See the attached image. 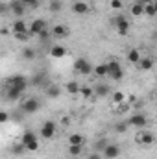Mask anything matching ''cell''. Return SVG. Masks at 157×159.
Segmentation results:
<instances>
[{
  "instance_id": "4dcf8cb0",
  "label": "cell",
  "mask_w": 157,
  "mask_h": 159,
  "mask_svg": "<svg viewBox=\"0 0 157 159\" xmlns=\"http://www.w3.org/2000/svg\"><path fill=\"white\" fill-rule=\"evenodd\" d=\"M124 100H126V96H124L122 91H115V93H113V104H115V106L120 104V102H124Z\"/></svg>"
},
{
  "instance_id": "1f68e13d",
  "label": "cell",
  "mask_w": 157,
  "mask_h": 159,
  "mask_svg": "<svg viewBox=\"0 0 157 159\" xmlns=\"http://www.w3.org/2000/svg\"><path fill=\"white\" fill-rule=\"evenodd\" d=\"M24 150H26V152H37V150H39V139L34 141V143H30V144H26Z\"/></svg>"
},
{
  "instance_id": "f35d334b",
  "label": "cell",
  "mask_w": 157,
  "mask_h": 159,
  "mask_svg": "<svg viewBox=\"0 0 157 159\" xmlns=\"http://www.w3.org/2000/svg\"><path fill=\"white\" fill-rule=\"evenodd\" d=\"M7 120H9V115L6 111H0V124H6Z\"/></svg>"
},
{
  "instance_id": "74e56055",
  "label": "cell",
  "mask_w": 157,
  "mask_h": 159,
  "mask_svg": "<svg viewBox=\"0 0 157 159\" xmlns=\"http://www.w3.org/2000/svg\"><path fill=\"white\" fill-rule=\"evenodd\" d=\"M48 37H50V32H48L46 28H44L43 32H39V39H41V41H46Z\"/></svg>"
},
{
  "instance_id": "f1b7e54d",
  "label": "cell",
  "mask_w": 157,
  "mask_h": 159,
  "mask_svg": "<svg viewBox=\"0 0 157 159\" xmlns=\"http://www.w3.org/2000/svg\"><path fill=\"white\" fill-rule=\"evenodd\" d=\"M79 94H83V98H91L94 93H92V87H89V85H79Z\"/></svg>"
},
{
  "instance_id": "ba28073f",
  "label": "cell",
  "mask_w": 157,
  "mask_h": 159,
  "mask_svg": "<svg viewBox=\"0 0 157 159\" xmlns=\"http://www.w3.org/2000/svg\"><path fill=\"white\" fill-rule=\"evenodd\" d=\"M126 124H128V126H133V128H144V126L148 124V119H146L142 113H139V115L129 117V119L126 120Z\"/></svg>"
},
{
  "instance_id": "d590c367",
  "label": "cell",
  "mask_w": 157,
  "mask_h": 159,
  "mask_svg": "<svg viewBox=\"0 0 157 159\" xmlns=\"http://www.w3.org/2000/svg\"><path fill=\"white\" fill-rule=\"evenodd\" d=\"M11 152H13V154H15V156H20V154H24V152H26V150H24V146H22V144H20V143H19V144H15V146H13V148H11Z\"/></svg>"
},
{
  "instance_id": "7dc6e473",
  "label": "cell",
  "mask_w": 157,
  "mask_h": 159,
  "mask_svg": "<svg viewBox=\"0 0 157 159\" xmlns=\"http://www.w3.org/2000/svg\"><path fill=\"white\" fill-rule=\"evenodd\" d=\"M150 2H154V0H139V4H142V6L144 4H150Z\"/></svg>"
},
{
  "instance_id": "7bdbcfd3",
  "label": "cell",
  "mask_w": 157,
  "mask_h": 159,
  "mask_svg": "<svg viewBox=\"0 0 157 159\" xmlns=\"http://www.w3.org/2000/svg\"><path fill=\"white\" fill-rule=\"evenodd\" d=\"M61 124L63 126H69L70 124V117H61Z\"/></svg>"
},
{
  "instance_id": "7402d4cb",
  "label": "cell",
  "mask_w": 157,
  "mask_h": 159,
  "mask_svg": "<svg viewBox=\"0 0 157 159\" xmlns=\"http://www.w3.org/2000/svg\"><path fill=\"white\" fill-rule=\"evenodd\" d=\"M139 59H141V52H139L137 48H131V50L128 52V61L137 65V63H139Z\"/></svg>"
},
{
  "instance_id": "6da1fadb",
  "label": "cell",
  "mask_w": 157,
  "mask_h": 159,
  "mask_svg": "<svg viewBox=\"0 0 157 159\" xmlns=\"http://www.w3.org/2000/svg\"><path fill=\"white\" fill-rule=\"evenodd\" d=\"M6 87H11V89H17L20 93H24L26 87H28V81L22 74H15V76H9L6 80Z\"/></svg>"
},
{
  "instance_id": "5bb4252c",
  "label": "cell",
  "mask_w": 157,
  "mask_h": 159,
  "mask_svg": "<svg viewBox=\"0 0 157 159\" xmlns=\"http://www.w3.org/2000/svg\"><path fill=\"white\" fill-rule=\"evenodd\" d=\"M92 93L96 94V96H100V98H104V96H107L109 93H111V89H109V85H105V83H98L94 89H92Z\"/></svg>"
},
{
  "instance_id": "60d3db41",
  "label": "cell",
  "mask_w": 157,
  "mask_h": 159,
  "mask_svg": "<svg viewBox=\"0 0 157 159\" xmlns=\"http://www.w3.org/2000/svg\"><path fill=\"white\" fill-rule=\"evenodd\" d=\"M111 6H113L115 9H120V7H122V0H111Z\"/></svg>"
},
{
  "instance_id": "f6af8a7d",
  "label": "cell",
  "mask_w": 157,
  "mask_h": 159,
  "mask_svg": "<svg viewBox=\"0 0 157 159\" xmlns=\"http://www.w3.org/2000/svg\"><path fill=\"white\" fill-rule=\"evenodd\" d=\"M89 159H102V156L96 152V154H91V156H89Z\"/></svg>"
},
{
  "instance_id": "cb8c5ba5",
  "label": "cell",
  "mask_w": 157,
  "mask_h": 159,
  "mask_svg": "<svg viewBox=\"0 0 157 159\" xmlns=\"http://www.w3.org/2000/svg\"><path fill=\"white\" fill-rule=\"evenodd\" d=\"M46 94H48L50 98H59V94H61L59 85H50V87L46 89Z\"/></svg>"
},
{
  "instance_id": "ee69618b",
  "label": "cell",
  "mask_w": 157,
  "mask_h": 159,
  "mask_svg": "<svg viewBox=\"0 0 157 159\" xmlns=\"http://www.w3.org/2000/svg\"><path fill=\"white\" fill-rule=\"evenodd\" d=\"M126 102H129V104H131V107H133V104L137 102V96H135V94H129V100H126Z\"/></svg>"
},
{
  "instance_id": "bcb514c9",
  "label": "cell",
  "mask_w": 157,
  "mask_h": 159,
  "mask_svg": "<svg viewBox=\"0 0 157 159\" xmlns=\"http://www.w3.org/2000/svg\"><path fill=\"white\" fill-rule=\"evenodd\" d=\"M41 81H43V76H35V78H34V83H35V85L41 83Z\"/></svg>"
},
{
  "instance_id": "9c48e42d",
  "label": "cell",
  "mask_w": 157,
  "mask_h": 159,
  "mask_svg": "<svg viewBox=\"0 0 157 159\" xmlns=\"http://www.w3.org/2000/svg\"><path fill=\"white\" fill-rule=\"evenodd\" d=\"M44 28H46V20L35 19V20H32V24H30V28H28V34H30V35H39V32H43Z\"/></svg>"
},
{
  "instance_id": "ac0fdd59",
  "label": "cell",
  "mask_w": 157,
  "mask_h": 159,
  "mask_svg": "<svg viewBox=\"0 0 157 159\" xmlns=\"http://www.w3.org/2000/svg\"><path fill=\"white\" fill-rule=\"evenodd\" d=\"M65 54H67V50H65L61 44H54V46L50 48V56H52V57H63Z\"/></svg>"
},
{
  "instance_id": "44dd1931",
  "label": "cell",
  "mask_w": 157,
  "mask_h": 159,
  "mask_svg": "<svg viewBox=\"0 0 157 159\" xmlns=\"http://www.w3.org/2000/svg\"><path fill=\"white\" fill-rule=\"evenodd\" d=\"M129 13H131V17H142V15H144V9H142V4H139V2H135V4L131 6V9H129Z\"/></svg>"
},
{
  "instance_id": "8d00e7d4",
  "label": "cell",
  "mask_w": 157,
  "mask_h": 159,
  "mask_svg": "<svg viewBox=\"0 0 157 159\" xmlns=\"http://www.w3.org/2000/svg\"><path fill=\"white\" fill-rule=\"evenodd\" d=\"M13 35H15V39H17V41H28L30 37H32L28 32H26V34H13Z\"/></svg>"
},
{
  "instance_id": "836d02e7",
  "label": "cell",
  "mask_w": 157,
  "mask_h": 159,
  "mask_svg": "<svg viewBox=\"0 0 157 159\" xmlns=\"http://www.w3.org/2000/svg\"><path fill=\"white\" fill-rule=\"evenodd\" d=\"M105 146H107V141H105V139H98V141H96V150H98V154H102Z\"/></svg>"
},
{
  "instance_id": "d6a6232c",
  "label": "cell",
  "mask_w": 157,
  "mask_h": 159,
  "mask_svg": "<svg viewBox=\"0 0 157 159\" xmlns=\"http://www.w3.org/2000/svg\"><path fill=\"white\" fill-rule=\"evenodd\" d=\"M61 7H63L61 0H52L50 2V11H61Z\"/></svg>"
},
{
  "instance_id": "8992f818",
  "label": "cell",
  "mask_w": 157,
  "mask_h": 159,
  "mask_svg": "<svg viewBox=\"0 0 157 159\" xmlns=\"http://www.w3.org/2000/svg\"><path fill=\"white\" fill-rule=\"evenodd\" d=\"M135 141H137L139 144L150 146V144H154V143H155V135H154L152 131H139V133H137V137H135Z\"/></svg>"
},
{
  "instance_id": "4316f807",
  "label": "cell",
  "mask_w": 157,
  "mask_h": 159,
  "mask_svg": "<svg viewBox=\"0 0 157 159\" xmlns=\"http://www.w3.org/2000/svg\"><path fill=\"white\" fill-rule=\"evenodd\" d=\"M22 57H24V59H28V61H32V59L35 57V50H34L32 46H26V48H22Z\"/></svg>"
},
{
  "instance_id": "277c9868",
  "label": "cell",
  "mask_w": 157,
  "mask_h": 159,
  "mask_svg": "<svg viewBox=\"0 0 157 159\" xmlns=\"http://www.w3.org/2000/svg\"><path fill=\"white\" fill-rule=\"evenodd\" d=\"M113 26L117 28L118 35H128V32H129V20L124 15H118L113 19Z\"/></svg>"
},
{
  "instance_id": "2e32d148",
  "label": "cell",
  "mask_w": 157,
  "mask_h": 159,
  "mask_svg": "<svg viewBox=\"0 0 157 159\" xmlns=\"http://www.w3.org/2000/svg\"><path fill=\"white\" fill-rule=\"evenodd\" d=\"M34 141H37V135L34 133V131H24L22 133V137H20V144L22 146H26V144H30V143H34Z\"/></svg>"
},
{
  "instance_id": "ffe728a7",
  "label": "cell",
  "mask_w": 157,
  "mask_h": 159,
  "mask_svg": "<svg viewBox=\"0 0 157 159\" xmlns=\"http://www.w3.org/2000/svg\"><path fill=\"white\" fill-rule=\"evenodd\" d=\"M20 94H22V93H20V91H17V89H11V87H7V89H6V98H7V100H11V102L19 100V98H20Z\"/></svg>"
},
{
  "instance_id": "3957f363",
  "label": "cell",
  "mask_w": 157,
  "mask_h": 159,
  "mask_svg": "<svg viewBox=\"0 0 157 159\" xmlns=\"http://www.w3.org/2000/svg\"><path fill=\"white\" fill-rule=\"evenodd\" d=\"M20 109H22V113H26V115H34V113H37L41 109V102L37 98H26L24 102H22V106H20Z\"/></svg>"
},
{
  "instance_id": "f546056e",
  "label": "cell",
  "mask_w": 157,
  "mask_h": 159,
  "mask_svg": "<svg viewBox=\"0 0 157 159\" xmlns=\"http://www.w3.org/2000/svg\"><path fill=\"white\" fill-rule=\"evenodd\" d=\"M67 91H69V94H78L79 85L76 83V81H70V83H67Z\"/></svg>"
},
{
  "instance_id": "30bf717a",
  "label": "cell",
  "mask_w": 157,
  "mask_h": 159,
  "mask_svg": "<svg viewBox=\"0 0 157 159\" xmlns=\"http://www.w3.org/2000/svg\"><path fill=\"white\" fill-rule=\"evenodd\" d=\"M104 157H107V159H117L118 156H120V146L118 144H109L107 143V146L104 148Z\"/></svg>"
},
{
  "instance_id": "7a4b0ae2",
  "label": "cell",
  "mask_w": 157,
  "mask_h": 159,
  "mask_svg": "<svg viewBox=\"0 0 157 159\" xmlns=\"http://www.w3.org/2000/svg\"><path fill=\"white\" fill-rule=\"evenodd\" d=\"M105 67H107V76L109 78H113L115 81H120V80L124 78V70H122V67H120V63L118 61H109V63H105Z\"/></svg>"
},
{
  "instance_id": "5b68a950",
  "label": "cell",
  "mask_w": 157,
  "mask_h": 159,
  "mask_svg": "<svg viewBox=\"0 0 157 159\" xmlns=\"http://www.w3.org/2000/svg\"><path fill=\"white\" fill-rule=\"evenodd\" d=\"M74 70L79 72V74H83V76H87V74H91V72H92V65H91L87 59L78 57V59L74 61Z\"/></svg>"
},
{
  "instance_id": "603a6c76",
  "label": "cell",
  "mask_w": 157,
  "mask_h": 159,
  "mask_svg": "<svg viewBox=\"0 0 157 159\" xmlns=\"http://www.w3.org/2000/svg\"><path fill=\"white\" fill-rule=\"evenodd\" d=\"M92 72H94L96 76H100V78L107 76V67H105V63H102V65H96V67H92Z\"/></svg>"
},
{
  "instance_id": "9a60e30c",
  "label": "cell",
  "mask_w": 157,
  "mask_h": 159,
  "mask_svg": "<svg viewBox=\"0 0 157 159\" xmlns=\"http://www.w3.org/2000/svg\"><path fill=\"white\" fill-rule=\"evenodd\" d=\"M11 32H13V34H26V32H28V26H26V22H24V20H20V19H19V20H15V22H13Z\"/></svg>"
},
{
  "instance_id": "d4e9b609",
  "label": "cell",
  "mask_w": 157,
  "mask_h": 159,
  "mask_svg": "<svg viewBox=\"0 0 157 159\" xmlns=\"http://www.w3.org/2000/svg\"><path fill=\"white\" fill-rule=\"evenodd\" d=\"M69 144H85V137L79 133H72L69 137Z\"/></svg>"
},
{
  "instance_id": "e575fe53",
  "label": "cell",
  "mask_w": 157,
  "mask_h": 159,
  "mask_svg": "<svg viewBox=\"0 0 157 159\" xmlns=\"http://www.w3.org/2000/svg\"><path fill=\"white\" fill-rule=\"evenodd\" d=\"M128 128H129V126H128L126 122H118L117 126H115V131H117V133H124V131H128Z\"/></svg>"
},
{
  "instance_id": "83f0119b",
  "label": "cell",
  "mask_w": 157,
  "mask_h": 159,
  "mask_svg": "<svg viewBox=\"0 0 157 159\" xmlns=\"http://www.w3.org/2000/svg\"><path fill=\"white\" fill-rule=\"evenodd\" d=\"M83 146L85 144H69V154L70 156H79L83 152Z\"/></svg>"
},
{
  "instance_id": "8fae6325",
  "label": "cell",
  "mask_w": 157,
  "mask_h": 159,
  "mask_svg": "<svg viewBox=\"0 0 157 159\" xmlns=\"http://www.w3.org/2000/svg\"><path fill=\"white\" fill-rule=\"evenodd\" d=\"M50 35H52V37H57V39L69 37V28H67V26H63V24H57V26H54V28H52Z\"/></svg>"
},
{
  "instance_id": "52a82bcc",
  "label": "cell",
  "mask_w": 157,
  "mask_h": 159,
  "mask_svg": "<svg viewBox=\"0 0 157 159\" xmlns=\"http://www.w3.org/2000/svg\"><path fill=\"white\" fill-rule=\"evenodd\" d=\"M56 135V124L52 120H46L43 126H41V137L43 139H52Z\"/></svg>"
},
{
  "instance_id": "ab89813d",
  "label": "cell",
  "mask_w": 157,
  "mask_h": 159,
  "mask_svg": "<svg viewBox=\"0 0 157 159\" xmlns=\"http://www.w3.org/2000/svg\"><path fill=\"white\" fill-rule=\"evenodd\" d=\"M7 11H9V4L0 2V15H4V13H7Z\"/></svg>"
},
{
  "instance_id": "484cf974",
  "label": "cell",
  "mask_w": 157,
  "mask_h": 159,
  "mask_svg": "<svg viewBox=\"0 0 157 159\" xmlns=\"http://www.w3.org/2000/svg\"><path fill=\"white\" fill-rule=\"evenodd\" d=\"M129 109H131V104H129V102H126V100H124V102H120V104H117V113H118V115H124V113H128Z\"/></svg>"
},
{
  "instance_id": "e0dca14e",
  "label": "cell",
  "mask_w": 157,
  "mask_h": 159,
  "mask_svg": "<svg viewBox=\"0 0 157 159\" xmlns=\"http://www.w3.org/2000/svg\"><path fill=\"white\" fill-rule=\"evenodd\" d=\"M137 65H139L141 70H150V69L154 67V59H152V57H141Z\"/></svg>"
},
{
  "instance_id": "7c38bea8",
  "label": "cell",
  "mask_w": 157,
  "mask_h": 159,
  "mask_svg": "<svg viewBox=\"0 0 157 159\" xmlns=\"http://www.w3.org/2000/svg\"><path fill=\"white\" fill-rule=\"evenodd\" d=\"M9 11H11L15 17H19V19H20V17L24 15L26 7H24V4H20V2H17V0H15V2H11V4H9Z\"/></svg>"
},
{
  "instance_id": "4fadbf2b",
  "label": "cell",
  "mask_w": 157,
  "mask_h": 159,
  "mask_svg": "<svg viewBox=\"0 0 157 159\" xmlns=\"http://www.w3.org/2000/svg\"><path fill=\"white\" fill-rule=\"evenodd\" d=\"M72 11L78 13V15H85V13L91 11V6H89L87 2H74V4H72Z\"/></svg>"
},
{
  "instance_id": "b9f144b4",
  "label": "cell",
  "mask_w": 157,
  "mask_h": 159,
  "mask_svg": "<svg viewBox=\"0 0 157 159\" xmlns=\"http://www.w3.org/2000/svg\"><path fill=\"white\" fill-rule=\"evenodd\" d=\"M17 2H20V4H30V6H35V4H37V0H17Z\"/></svg>"
},
{
  "instance_id": "d6986e66",
  "label": "cell",
  "mask_w": 157,
  "mask_h": 159,
  "mask_svg": "<svg viewBox=\"0 0 157 159\" xmlns=\"http://www.w3.org/2000/svg\"><path fill=\"white\" fill-rule=\"evenodd\" d=\"M142 9H144V15H148V17H155V15H157V6H155V2L144 4V6H142Z\"/></svg>"
}]
</instances>
